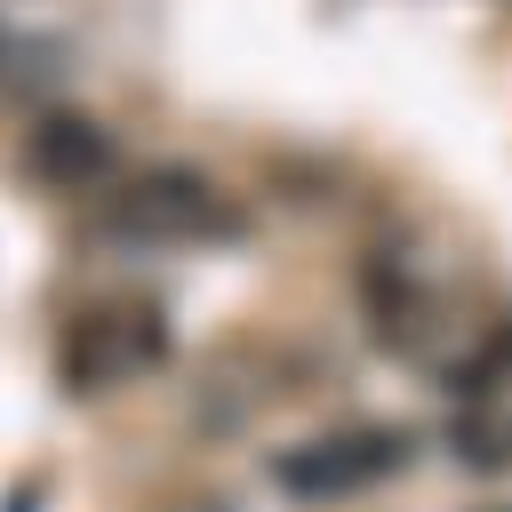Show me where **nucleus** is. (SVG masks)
Masks as SVG:
<instances>
[{
	"mask_svg": "<svg viewBox=\"0 0 512 512\" xmlns=\"http://www.w3.org/2000/svg\"><path fill=\"white\" fill-rule=\"evenodd\" d=\"M488 512H512V504H488Z\"/></svg>",
	"mask_w": 512,
	"mask_h": 512,
	"instance_id": "obj_7",
	"label": "nucleus"
},
{
	"mask_svg": "<svg viewBox=\"0 0 512 512\" xmlns=\"http://www.w3.org/2000/svg\"><path fill=\"white\" fill-rule=\"evenodd\" d=\"M240 208L200 176V168H144L120 192H104V208L88 216V240L112 248H184V240H232Z\"/></svg>",
	"mask_w": 512,
	"mask_h": 512,
	"instance_id": "obj_1",
	"label": "nucleus"
},
{
	"mask_svg": "<svg viewBox=\"0 0 512 512\" xmlns=\"http://www.w3.org/2000/svg\"><path fill=\"white\" fill-rule=\"evenodd\" d=\"M168 360V320L152 304H80L56 328V376L72 392H112Z\"/></svg>",
	"mask_w": 512,
	"mask_h": 512,
	"instance_id": "obj_2",
	"label": "nucleus"
},
{
	"mask_svg": "<svg viewBox=\"0 0 512 512\" xmlns=\"http://www.w3.org/2000/svg\"><path fill=\"white\" fill-rule=\"evenodd\" d=\"M360 304H368V328L392 344V352H424L432 336V288L408 256H368L360 264Z\"/></svg>",
	"mask_w": 512,
	"mask_h": 512,
	"instance_id": "obj_5",
	"label": "nucleus"
},
{
	"mask_svg": "<svg viewBox=\"0 0 512 512\" xmlns=\"http://www.w3.org/2000/svg\"><path fill=\"white\" fill-rule=\"evenodd\" d=\"M112 136L88 120V112H48L32 136H24V168L48 184V192H88V184H104L112 176Z\"/></svg>",
	"mask_w": 512,
	"mask_h": 512,
	"instance_id": "obj_4",
	"label": "nucleus"
},
{
	"mask_svg": "<svg viewBox=\"0 0 512 512\" xmlns=\"http://www.w3.org/2000/svg\"><path fill=\"white\" fill-rule=\"evenodd\" d=\"M456 440H464V464H480V472H496V464H512V424L504 416H456Z\"/></svg>",
	"mask_w": 512,
	"mask_h": 512,
	"instance_id": "obj_6",
	"label": "nucleus"
},
{
	"mask_svg": "<svg viewBox=\"0 0 512 512\" xmlns=\"http://www.w3.org/2000/svg\"><path fill=\"white\" fill-rule=\"evenodd\" d=\"M200 512H216V504H200Z\"/></svg>",
	"mask_w": 512,
	"mask_h": 512,
	"instance_id": "obj_8",
	"label": "nucleus"
},
{
	"mask_svg": "<svg viewBox=\"0 0 512 512\" xmlns=\"http://www.w3.org/2000/svg\"><path fill=\"white\" fill-rule=\"evenodd\" d=\"M400 464H408V432L400 424H344V432H320L304 448H280L272 480L296 504H336V496H360V488L392 480Z\"/></svg>",
	"mask_w": 512,
	"mask_h": 512,
	"instance_id": "obj_3",
	"label": "nucleus"
}]
</instances>
